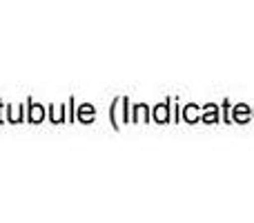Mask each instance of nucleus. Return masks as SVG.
I'll return each mask as SVG.
<instances>
[{
	"label": "nucleus",
	"mask_w": 254,
	"mask_h": 223,
	"mask_svg": "<svg viewBox=\"0 0 254 223\" xmlns=\"http://www.w3.org/2000/svg\"><path fill=\"white\" fill-rule=\"evenodd\" d=\"M31 118H34V121H40V118H43V110H40L38 105H34V110H31Z\"/></svg>",
	"instance_id": "obj_2"
},
{
	"label": "nucleus",
	"mask_w": 254,
	"mask_h": 223,
	"mask_svg": "<svg viewBox=\"0 0 254 223\" xmlns=\"http://www.w3.org/2000/svg\"><path fill=\"white\" fill-rule=\"evenodd\" d=\"M154 116H156V121L165 123V121H167V107H165V105H158V110L154 112Z\"/></svg>",
	"instance_id": "obj_1"
},
{
	"label": "nucleus",
	"mask_w": 254,
	"mask_h": 223,
	"mask_svg": "<svg viewBox=\"0 0 254 223\" xmlns=\"http://www.w3.org/2000/svg\"><path fill=\"white\" fill-rule=\"evenodd\" d=\"M237 118H248V114H246V110H243V105H241V110H237Z\"/></svg>",
	"instance_id": "obj_3"
}]
</instances>
